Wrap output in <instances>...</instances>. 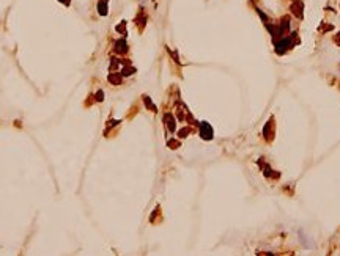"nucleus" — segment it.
Segmentation results:
<instances>
[{
	"label": "nucleus",
	"mask_w": 340,
	"mask_h": 256,
	"mask_svg": "<svg viewBox=\"0 0 340 256\" xmlns=\"http://www.w3.org/2000/svg\"><path fill=\"white\" fill-rule=\"evenodd\" d=\"M165 119H167V126L170 130H175V119H172V115H165Z\"/></svg>",
	"instance_id": "5"
},
{
	"label": "nucleus",
	"mask_w": 340,
	"mask_h": 256,
	"mask_svg": "<svg viewBox=\"0 0 340 256\" xmlns=\"http://www.w3.org/2000/svg\"><path fill=\"white\" fill-rule=\"evenodd\" d=\"M132 72H136V69H134V68H125V69H123V72H121V76H131Z\"/></svg>",
	"instance_id": "6"
},
{
	"label": "nucleus",
	"mask_w": 340,
	"mask_h": 256,
	"mask_svg": "<svg viewBox=\"0 0 340 256\" xmlns=\"http://www.w3.org/2000/svg\"><path fill=\"white\" fill-rule=\"evenodd\" d=\"M200 135H202L203 140H211L212 138V129L208 123H202L200 124Z\"/></svg>",
	"instance_id": "1"
},
{
	"label": "nucleus",
	"mask_w": 340,
	"mask_h": 256,
	"mask_svg": "<svg viewBox=\"0 0 340 256\" xmlns=\"http://www.w3.org/2000/svg\"><path fill=\"white\" fill-rule=\"evenodd\" d=\"M109 82L118 85L120 82H121V74H109Z\"/></svg>",
	"instance_id": "4"
},
{
	"label": "nucleus",
	"mask_w": 340,
	"mask_h": 256,
	"mask_svg": "<svg viewBox=\"0 0 340 256\" xmlns=\"http://www.w3.org/2000/svg\"><path fill=\"white\" fill-rule=\"evenodd\" d=\"M107 2H109V0H101V2L98 3V11H99L101 16H106L107 14Z\"/></svg>",
	"instance_id": "3"
},
{
	"label": "nucleus",
	"mask_w": 340,
	"mask_h": 256,
	"mask_svg": "<svg viewBox=\"0 0 340 256\" xmlns=\"http://www.w3.org/2000/svg\"><path fill=\"white\" fill-rule=\"evenodd\" d=\"M126 50H128V44L125 40H118L115 42V52L117 53H125Z\"/></svg>",
	"instance_id": "2"
},
{
	"label": "nucleus",
	"mask_w": 340,
	"mask_h": 256,
	"mask_svg": "<svg viewBox=\"0 0 340 256\" xmlns=\"http://www.w3.org/2000/svg\"><path fill=\"white\" fill-rule=\"evenodd\" d=\"M96 99H98L99 102H101V101H104V93H102L101 90H99L98 93H96Z\"/></svg>",
	"instance_id": "7"
},
{
	"label": "nucleus",
	"mask_w": 340,
	"mask_h": 256,
	"mask_svg": "<svg viewBox=\"0 0 340 256\" xmlns=\"http://www.w3.org/2000/svg\"><path fill=\"white\" fill-rule=\"evenodd\" d=\"M59 2H61V3H65L66 6H69V3H71V0H59Z\"/></svg>",
	"instance_id": "8"
}]
</instances>
